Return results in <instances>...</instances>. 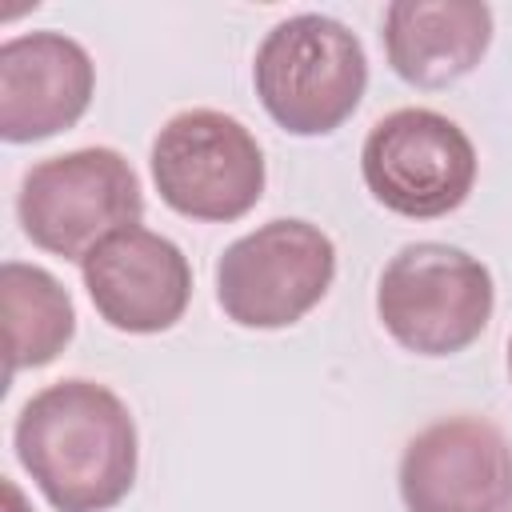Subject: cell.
I'll use <instances>...</instances> for the list:
<instances>
[{"mask_svg":"<svg viewBox=\"0 0 512 512\" xmlns=\"http://www.w3.org/2000/svg\"><path fill=\"white\" fill-rule=\"evenodd\" d=\"M336 244L308 220L280 216L232 240L216 260V300L240 328H288L332 288Z\"/></svg>","mask_w":512,"mask_h":512,"instance_id":"8992f818","label":"cell"},{"mask_svg":"<svg viewBox=\"0 0 512 512\" xmlns=\"http://www.w3.org/2000/svg\"><path fill=\"white\" fill-rule=\"evenodd\" d=\"M492 272L464 248L404 244L380 272L376 316L384 332L416 356L464 352L492 320Z\"/></svg>","mask_w":512,"mask_h":512,"instance_id":"3957f363","label":"cell"},{"mask_svg":"<svg viewBox=\"0 0 512 512\" xmlns=\"http://www.w3.org/2000/svg\"><path fill=\"white\" fill-rule=\"evenodd\" d=\"M84 288L104 324L132 336L168 332L192 300V264L160 232L128 224L80 260Z\"/></svg>","mask_w":512,"mask_h":512,"instance_id":"9c48e42d","label":"cell"},{"mask_svg":"<svg viewBox=\"0 0 512 512\" xmlns=\"http://www.w3.org/2000/svg\"><path fill=\"white\" fill-rule=\"evenodd\" d=\"M0 296H4V328H8V376L52 364L76 332V308L64 284L48 268L4 260Z\"/></svg>","mask_w":512,"mask_h":512,"instance_id":"7c38bea8","label":"cell"},{"mask_svg":"<svg viewBox=\"0 0 512 512\" xmlns=\"http://www.w3.org/2000/svg\"><path fill=\"white\" fill-rule=\"evenodd\" d=\"M152 180L172 212L228 224L248 216L264 196V152L236 116L188 108L168 116L156 132Z\"/></svg>","mask_w":512,"mask_h":512,"instance_id":"5b68a950","label":"cell"},{"mask_svg":"<svg viewBox=\"0 0 512 512\" xmlns=\"http://www.w3.org/2000/svg\"><path fill=\"white\" fill-rule=\"evenodd\" d=\"M252 84L264 112L292 136L336 132L364 100L368 56L360 36L320 12L280 20L256 48Z\"/></svg>","mask_w":512,"mask_h":512,"instance_id":"7a4b0ae2","label":"cell"},{"mask_svg":"<svg viewBox=\"0 0 512 512\" xmlns=\"http://www.w3.org/2000/svg\"><path fill=\"white\" fill-rule=\"evenodd\" d=\"M396 480L408 512H508L512 444L484 416H444L408 440Z\"/></svg>","mask_w":512,"mask_h":512,"instance_id":"ba28073f","label":"cell"},{"mask_svg":"<svg viewBox=\"0 0 512 512\" xmlns=\"http://www.w3.org/2000/svg\"><path fill=\"white\" fill-rule=\"evenodd\" d=\"M96 88L84 44L64 32H24L0 44V136L8 144L48 140L72 128Z\"/></svg>","mask_w":512,"mask_h":512,"instance_id":"30bf717a","label":"cell"},{"mask_svg":"<svg viewBox=\"0 0 512 512\" xmlns=\"http://www.w3.org/2000/svg\"><path fill=\"white\" fill-rule=\"evenodd\" d=\"M16 456L56 512H108L136 484V424L96 380H56L16 416Z\"/></svg>","mask_w":512,"mask_h":512,"instance_id":"6da1fadb","label":"cell"},{"mask_svg":"<svg viewBox=\"0 0 512 512\" xmlns=\"http://www.w3.org/2000/svg\"><path fill=\"white\" fill-rule=\"evenodd\" d=\"M24 236L64 260H84L104 236L140 224V176L116 148H76L32 164L20 180Z\"/></svg>","mask_w":512,"mask_h":512,"instance_id":"277c9868","label":"cell"},{"mask_svg":"<svg viewBox=\"0 0 512 512\" xmlns=\"http://www.w3.org/2000/svg\"><path fill=\"white\" fill-rule=\"evenodd\" d=\"M508 376H512V340H508Z\"/></svg>","mask_w":512,"mask_h":512,"instance_id":"4fadbf2b","label":"cell"},{"mask_svg":"<svg viewBox=\"0 0 512 512\" xmlns=\"http://www.w3.org/2000/svg\"><path fill=\"white\" fill-rule=\"evenodd\" d=\"M360 172L388 212L436 220L468 200L476 184V148L444 112L396 108L364 136Z\"/></svg>","mask_w":512,"mask_h":512,"instance_id":"52a82bcc","label":"cell"},{"mask_svg":"<svg viewBox=\"0 0 512 512\" xmlns=\"http://www.w3.org/2000/svg\"><path fill=\"white\" fill-rule=\"evenodd\" d=\"M492 40V8L480 0H392L384 8V52L400 80L448 88L468 76Z\"/></svg>","mask_w":512,"mask_h":512,"instance_id":"8fae6325","label":"cell"}]
</instances>
